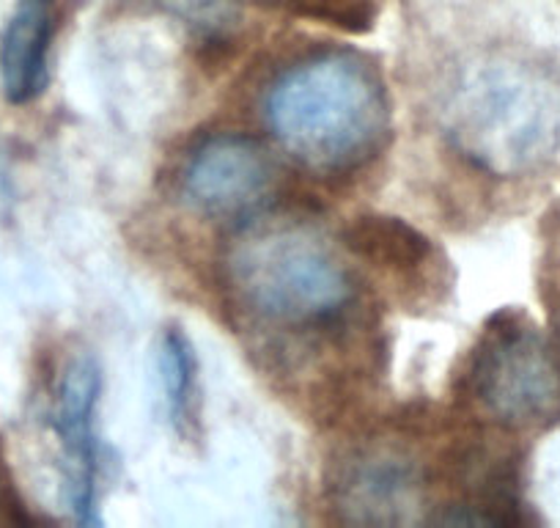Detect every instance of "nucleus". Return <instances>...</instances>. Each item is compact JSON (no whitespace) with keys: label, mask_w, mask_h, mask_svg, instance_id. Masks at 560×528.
Returning a JSON list of instances; mask_svg holds the SVG:
<instances>
[{"label":"nucleus","mask_w":560,"mask_h":528,"mask_svg":"<svg viewBox=\"0 0 560 528\" xmlns=\"http://www.w3.org/2000/svg\"><path fill=\"white\" fill-rule=\"evenodd\" d=\"M264 118L278 147L305 171L347 176L387 147L390 96L363 56L316 53L272 80Z\"/></svg>","instance_id":"f257e3e1"},{"label":"nucleus","mask_w":560,"mask_h":528,"mask_svg":"<svg viewBox=\"0 0 560 528\" xmlns=\"http://www.w3.org/2000/svg\"><path fill=\"white\" fill-rule=\"evenodd\" d=\"M225 273L236 303L283 331L332 325L358 292L341 253L298 220H264L242 231Z\"/></svg>","instance_id":"f03ea898"},{"label":"nucleus","mask_w":560,"mask_h":528,"mask_svg":"<svg viewBox=\"0 0 560 528\" xmlns=\"http://www.w3.org/2000/svg\"><path fill=\"white\" fill-rule=\"evenodd\" d=\"M448 133L483 171L516 176L552 154L560 133L558 94L530 67H476L451 94Z\"/></svg>","instance_id":"7ed1b4c3"},{"label":"nucleus","mask_w":560,"mask_h":528,"mask_svg":"<svg viewBox=\"0 0 560 528\" xmlns=\"http://www.w3.org/2000/svg\"><path fill=\"white\" fill-rule=\"evenodd\" d=\"M478 405L509 429L547 427L560 416V366L520 314H498L470 366Z\"/></svg>","instance_id":"20e7f679"},{"label":"nucleus","mask_w":560,"mask_h":528,"mask_svg":"<svg viewBox=\"0 0 560 528\" xmlns=\"http://www.w3.org/2000/svg\"><path fill=\"white\" fill-rule=\"evenodd\" d=\"M278 171L258 141L212 136L198 144L182 169V196L196 213L214 220H245L272 202Z\"/></svg>","instance_id":"39448f33"},{"label":"nucleus","mask_w":560,"mask_h":528,"mask_svg":"<svg viewBox=\"0 0 560 528\" xmlns=\"http://www.w3.org/2000/svg\"><path fill=\"white\" fill-rule=\"evenodd\" d=\"M102 397V369L91 355H80L61 375L52 408L58 440L67 455L69 504L74 520L100 526V444H96V411Z\"/></svg>","instance_id":"423d86ee"},{"label":"nucleus","mask_w":560,"mask_h":528,"mask_svg":"<svg viewBox=\"0 0 560 528\" xmlns=\"http://www.w3.org/2000/svg\"><path fill=\"white\" fill-rule=\"evenodd\" d=\"M56 36L52 0H20L0 34V85L12 105H28L50 78V47Z\"/></svg>","instance_id":"0eeeda50"},{"label":"nucleus","mask_w":560,"mask_h":528,"mask_svg":"<svg viewBox=\"0 0 560 528\" xmlns=\"http://www.w3.org/2000/svg\"><path fill=\"white\" fill-rule=\"evenodd\" d=\"M343 240L352 253L365 262L376 264L382 271L409 273L432 259V242L420 234L415 226L404 223L387 215H365L358 218L347 231Z\"/></svg>","instance_id":"6e6552de"},{"label":"nucleus","mask_w":560,"mask_h":528,"mask_svg":"<svg viewBox=\"0 0 560 528\" xmlns=\"http://www.w3.org/2000/svg\"><path fill=\"white\" fill-rule=\"evenodd\" d=\"M412 493V473L387 457L363 460L343 482V501L349 509H358L360 520L365 523H396Z\"/></svg>","instance_id":"1a4fd4ad"},{"label":"nucleus","mask_w":560,"mask_h":528,"mask_svg":"<svg viewBox=\"0 0 560 528\" xmlns=\"http://www.w3.org/2000/svg\"><path fill=\"white\" fill-rule=\"evenodd\" d=\"M160 388L168 418L176 429L192 424V402H196V349L182 328H165L158 347Z\"/></svg>","instance_id":"9d476101"},{"label":"nucleus","mask_w":560,"mask_h":528,"mask_svg":"<svg viewBox=\"0 0 560 528\" xmlns=\"http://www.w3.org/2000/svg\"><path fill=\"white\" fill-rule=\"evenodd\" d=\"M316 3L319 18L332 20L338 25H352V23H369L371 20V3L374 0H311Z\"/></svg>","instance_id":"9b49d317"},{"label":"nucleus","mask_w":560,"mask_h":528,"mask_svg":"<svg viewBox=\"0 0 560 528\" xmlns=\"http://www.w3.org/2000/svg\"><path fill=\"white\" fill-rule=\"evenodd\" d=\"M0 509H7V501H3V493H0Z\"/></svg>","instance_id":"f8f14e48"}]
</instances>
